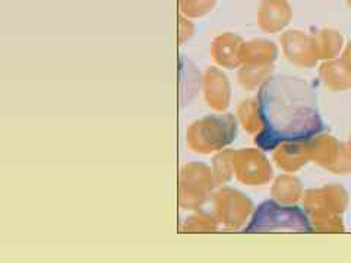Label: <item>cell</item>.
<instances>
[{
  "instance_id": "cell-1",
  "label": "cell",
  "mask_w": 351,
  "mask_h": 263,
  "mask_svg": "<svg viewBox=\"0 0 351 263\" xmlns=\"http://www.w3.org/2000/svg\"><path fill=\"white\" fill-rule=\"evenodd\" d=\"M258 104L263 132L256 144L263 149L281 142H307L324 130L316 95L299 76L278 75L268 79L261 88Z\"/></svg>"
},
{
  "instance_id": "cell-2",
  "label": "cell",
  "mask_w": 351,
  "mask_h": 263,
  "mask_svg": "<svg viewBox=\"0 0 351 263\" xmlns=\"http://www.w3.org/2000/svg\"><path fill=\"white\" fill-rule=\"evenodd\" d=\"M252 229H293V231H307L312 227L304 211L298 206H280L276 202H265L259 206L254 221L247 227Z\"/></svg>"
},
{
  "instance_id": "cell-3",
  "label": "cell",
  "mask_w": 351,
  "mask_h": 263,
  "mask_svg": "<svg viewBox=\"0 0 351 263\" xmlns=\"http://www.w3.org/2000/svg\"><path fill=\"white\" fill-rule=\"evenodd\" d=\"M180 2L184 14L191 16H199L213 9L215 0H180Z\"/></svg>"
}]
</instances>
